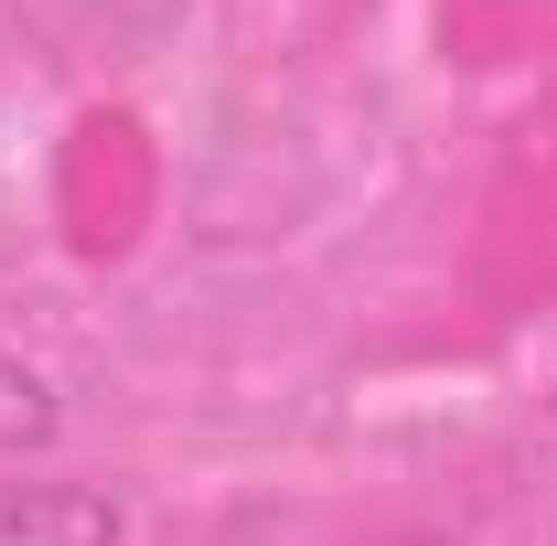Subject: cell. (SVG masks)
Returning a JSON list of instances; mask_svg holds the SVG:
<instances>
[{
  "label": "cell",
  "instance_id": "1",
  "mask_svg": "<svg viewBox=\"0 0 557 546\" xmlns=\"http://www.w3.org/2000/svg\"><path fill=\"white\" fill-rule=\"evenodd\" d=\"M129 514L97 482H0V546H119Z\"/></svg>",
  "mask_w": 557,
  "mask_h": 546
},
{
  "label": "cell",
  "instance_id": "2",
  "mask_svg": "<svg viewBox=\"0 0 557 546\" xmlns=\"http://www.w3.org/2000/svg\"><path fill=\"white\" fill-rule=\"evenodd\" d=\"M54 418H65V408H54V386H44L22 353H0V450H44Z\"/></svg>",
  "mask_w": 557,
  "mask_h": 546
},
{
  "label": "cell",
  "instance_id": "3",
  "mask_svg": "<svg viewBox=\"0 0 557 546\" xmlns=\"http://www.w3.org/2000/svg\"><path fill=\"white\" fill-rule=\"evenodd\" d=\"M97 11H108V22H119V33H139V44H150V33H172V22H183V0H97Z\"/></svg>",
  "mask_w": 557,
  "mask_h": 546
}]
</instances>
